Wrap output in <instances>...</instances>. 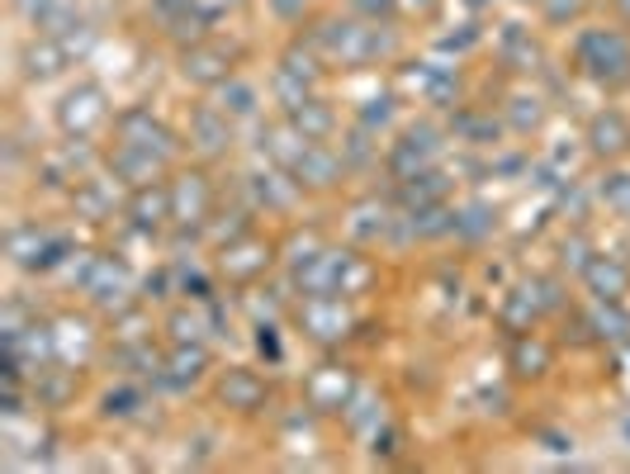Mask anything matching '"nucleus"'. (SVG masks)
<instances>
[{
	"label": "nucleus",
	"mask_w": 630,
	"mask_h": 474,
	"mask_svg": "<svg viewBox=\"0 0 630 474\" xmlns=\"http://www.w3.org/2000/svg\"><path fill=\"white\" fill-rule=\"evenodd\" d=\"M574 67L597 86H626L630 82V38L621 29H583L574 38Z\"/></svg>",
	"instance_id": "obj_1"
},
{
	"label": "nucleus",
	"mask_w": 630,
	"mask_h": 474,
	"mask_svg": "<svg viewBox=\"0 0 630 474\" xmlns=\"http://www.w3.org/2000/svg\"><path fill=\"white\" fill-rule=\"evenodd\" d=\"M275 257H280V247H275L266 233L247 228L238 237H228V242H218L214 275H218L223 285H232V289H247V285H256L261 275L275 266Z\"/></svg>",
	"instance_id": "obj_2"
},
{
	"label": "nucleus",
	"mask_w": 630,
	"mask_h": 474,
	"mask_svg": "<svg viewBox=\"0 0 630 474\" xmlns=\"http://www.w3.org/2000/svg\"><path fill=\"white\" fill-rule=\"evenodd\" d=\"M52 118H58V134L67 142H86V138H96L114 114H110V96H104L100 82H76L67 96L58 100Z\"/></svg>",
	"instance_id": "obj_3"
},
{
	"label": "nucleus",
	"mask_w": 630,
	"mask_h": 474,
	"mask_svg": "<svg viewBox=\"0 0 630 474\" xmlns=\"http://www.w3.org/2000/svg\"><path fill=\"white\" fill-rule=\"evenodd\" d=\"M114 138L119 142H134V148H142V152H152V157H162V162L171 166L180 157V134L166 124V118H156L148 104H128L124 114H114Z\"/></svg>",
	"instance_id": "obj_4"
},
{
	"label": "nucleus",
	"mask_w": 630,
	"mask_h": 474,
	"mask_svg": "<svg viewBox=\"0 0 630 474\" xmlns=\"http://www.w3.org/2000/svg\"><path fill=\"white\" fill-rule=\"evenodd\" d=\"M81 295L100 313H114V319H119L124 309H134V271L114 257H90L86 271H81Z\"/></svg>",
	"instance_id": "obj_5"
},
{
	"label": "nucleus",
	"mask_w": 630,
	"mask_h": 474,
	"mask_svg": "<svg viewBox=\"0 0 630 474\" xmlns=\"http://www.w3.org/2000/svg\"><path fill=\"white\" fill-rule=\"evenodd\" d=\"M171 186V223L176 228H204L214 219V180H209L204 166H180Z\"/></svg>",
	"instance_id": "obj_6"
},
{
	"label": "nucleus",
	"mask_w": 630,
	"mask_h": 474,
	"mask_svg": "<svg viewBox=\"0 0 630 474\" xmlns=\"http://www.w3.org/2000/svg\"><path fill=\"white\" fill-rule=\"evenodd\" d=\"M190 152L200 157V162H223V157L232 152V142H238V118H232L223 104H194L190 110Z\"/></svg>",
	"instance_id": "obj_7"
},
{
	"label": "nucleus",
	"mask_w": 630,
	"mask_h": 474,
	"mask_svg": "<svg viewBox=\"0 0 630 474\" xmlns=\"http://www.w3.org/2000/svg\"><path fill=\"white\" fill-rule=\"evenodd\" d=\"M356 394H361V379L341 361H323L318 371H308V379H304V403L313 413H346V408L356 403Z\"/></svg>",
	"instance_id": "obj_8"
},
{
	"label": "nucleus",
	"mask_w": 630,
	"mask_h": 474,
	"mask_svg": "<svg viewBox=\"0 0 630 474\" xmlns=\"http://www.w3.org/2000/svg\"><path fill=\"white\" fill-rule=\"evenodd\" d=\"M180 76L200 90H218L223 82L238 76V52L228 43H214V38H200V43L180 48Z\"/></svg>",
	"instance_id": "obj_9"
},
{
	"label": "nucleus",
	"mask_w": 630,
	"mask_h": 474,
	"mask_svg": "<svg viewBox=\"0 0 630 474\" xmlns=\"http://www.w3.org/2000/svg\"><path fill=\"white\" fill-rule=\"evenodd\" d=\"M214 399L238 417H256V413H266V403H270V385L261 371H252V365H228V371H218V379H214Z\"/></svg>",
	"instance_id": "obj_10"
},
{
	"label": "nucleus",
	"mask_w": 630,
	"mask_h": 474,
	"mask_svg": "<svg viewBox=\"0 0 630 474\" xmlns=\"http://www.w3.org/2000/svg\"><path fill=\"white\" fill-rule=\"evenodd\" d=\"M5 257L15 261L20 271H52L62 257H67V242L58 233L38 228V223H15L5 233Z\"/></svg>",
	"instance_id": "obj_11"
},
{
	"label": "nucleus",
	"mask_w": 630,
	"mask_h": 474,
	"mask_svg": "<svg viewBox=\"0 0 630 474\" xmlns=\"http://www.w3.org/2000/svg\"><path fill=\"white\" fill-rule=\"evenodd\" d=\"M294 323L304 327V337H313L318 347H332L351 333V309L337 295H304V304L294 309Z\"/></svg>",
	"instance_id": "obj_12"
},
{
	"label": "nucleus",
	"mask_w": 630,
	"mask_h": 474,
	"mask_svg": "<svg viewBox=\"0 0 630 474\" xmlns=\"http://www.w3.org/2000/svg\"><path fill=\"white\" fill-rule=\"evenodd\" d=\"M290 176H294L304 190H337L341 176H346V157H341L332 142H308V148L294 157Z\"/></svg>",
	"instance_id": "obj_13"
},
{
	"label": "nucleus",
	"mask_w": 630,
	"mask_h": 474,
	"mask_svg": "<svg viewBox=\"0 0 630 474\" xmlns=\"http://www.w3.org/2000/svg\"><path fill=\"white\" fill-rule=\"evenodd\" d=\"M104 166H110V176L119 180V186H128V190L152 186V180L166 176V162H162V157L142 152V148H134V142H119V138H114L110 157H104Z\"/></svg>",
	"instance_id": "obj_14"
},
{
	"label": "nucleus",
	"mask_w": 630,
	"mask_h": 474,
	"mask_svg": "<svg viewBox=\"0 0 630 474\" xmlns=\"http://www.w3.org/2000/svg\"><path fill=\"white\" fill-rule=\"evenodd\" d=\"M209 365H214V356H209L200 341H171V351L162 356L156 379H162L166 389H194L209 375Z\"/></svg>",
	"instance_id": "obj_15"
},
{
	"label": "nucleus",
	"mask_w": 630,
	"mask_h": 474,
	"mask_svg": "<svg viewBox=\"0 0 630 474\" xmlns=\"http://www.w3.org/2000/svg\"><path fill=\"white\" fill-rule=\"evenodd\" d=\"M119 214L134 223L138 233H162V228H171V186H166V180H152V186L128 190V200H124Z\"/></svg>",
	"instance_id": "obj_16"
},
{
	"label": "nucleus",
	"mask_w": 630,
	"mask_h": 474,
	"mask_svg": "<svg viewBox=\"0 0 630 474\" xmlns=\"http://www.w3.org/2000/svg\"><path fill=\"white\" fill-rule=\"evenodd\" d=\"M588 152L597 157V162H621V157L630 152V124H626V114L621 110H602L588 118Z\"/></svg>",
	"instance_id": "obj_17"
},
{
	"label": "nucleus",
	"mask_w": 630,
	"mask_h": 474,
	"mask_svg": "<svg viewBox=\"0 0 630 474\" xmlns=\"http://www.w3.org/2000/svg\"><path fill=\"white\" fill-rule=\"evenodd\" d=\"M583 285L597 304H621L630 295V266L621 257H588L583 261Z\"/></svg>",
	"instance_id": "obj_18"
},
{
	"label": "nucleus",
	"mask_w": 630,
	"mask_h": 474,
	"mask_svg": "<svg viewBox=\"0 0 630 474\" xmlns=\"http://www.w3.org/2000/svg\"><path fill=\"white\" fill-rule=\"evenodd\" d=\"M67 62H72L67 43H62L58 34H43V29H38L29 43H24V52H20V67H24L29 82H48V76H58Z\"/></svg>",
	"instance_id": "obj_19"
},
{
	"label": "nucleus",
	"mask_w": 630,
	"mask_h": 474,
	"mask_svg": "<svg viewBox=\"0 0 630 474\" xmlns=\"http://www.w3.org/2000/svg\"><path fill=\"white\" fill-rule=\"evenodd\" d=\"M431 157H437V134H431V128H408V134L389 148V171L399 180H408L417 171L431 166Z\"/></svg>",
	"instance_id": "obj_20"
},
{
	"label": "nucleus",
	"mask_w": 630,
	"mask_h": 474,
	"mask_svg": "<svg viewBox=\"0 0 630 474\" xmlns=\"http://www.w3.org/2000/svg\"><path fill=\"white\" fill-rule=\"evenodd\" d=\"M507 371L517 379H545L550 371H555V351H550L545 337L521 333L517 341H512V351H507Z\"/></svg>",
	"instance_id": "obj_21"
},
{
	"label": "nucleus",
	"mask_w": 630,
	"mask_h": 474,
	"mask_svg": "<svg viewBox=\"0 0 630 474\" xmlns=\"http://www.w3.org/2000/svg\"><path fill=\"white\" fill-rule=\"evenodd\" d=\"M72 209H76V219L104 223V219H114V209H124V204L114 200V186L104 176H86V180L72 186Z\"/></svg>",
	"instance_id": "obj_22"
},
{
	"label": "nucleus",
	"mask_w": 630,
	"mask_h": 474,
	"mask_svg": "<svg viewBox=\"0 0 630 474\" xmlns=\"http://www.w3.org/2000/svg\"><path fill=\"white\" fill-rule=\"evenodd\" d=\"M285 118H290L299 134L313 138V142H327V138L337 134V110H332V104H327L323 96H308L304 104H299V110H290Z\"/></svg>",
	"instance_id": "obj_23"
},
{
	"label": "nucleus",
	"mask_w": 630,
	"mask_h": 474,
	"mask_svg": "<svg viewBox=\"0 0 630 474\" xmlns=\"http://www.w3.org/2000/svg\"><path fill=\"white\" fill-rule=\"evenodd\" d=\"M218 104L228 110L238 124H247V118H256L261 114V90L252 82H242V76H232V82H223L218 86Z\"/></svg>",
	"instance_id": "obj_24"
},
{
	"label": "nucleus",
	"mask_w": 630,
	"mask_h": 474,
	"mask_svg": "<svg viewBox=\"0 0 630 474\" xmlns=\"http://www.w3.org/2000/svg\"><path fill=\"white\" fill-rule=\"evenodd\" d=\"M270 96H275V104H280L285 114H290V110H299V104H304L308 96H318V86H308L304 76H294L290 67H280V62H275V72H270Z\"/></svg>",
	"instance_id": "obj_25"
},
{
	"label": "nucleus",
	"mask_w": 630,
	"mask_h": 474,
	"mask_svg": "<svg viewBox=\"0 0 630 474\" xmlns=\"http://www.w3.org/2000/svg\"><path fill=\"white\" fill-rule=\"evenodd\" d=\"M148 403V394H142V385H114L110 394L100 399V417H119V423H128V417H138V408Z\"/></svg>",
	"instance_id": "obj_26"
},
{
	"label": "nucleus",
	"mask_w": 630,
	"mask_h": 474,
	"mask_svg": "<svg viewBox=\"0 0 630 474\" xmlns=\"http://www.w3.org/2000/svg\"><path fill=\"white\" fill-rule=\"evenodd\" d=\"M602 200H607L612 214L630 219V171H612V176L602 180Z\"/></svg>",
	"instance_id": "obj_27"
},
{
	"label": "nucleus",
	"mask_w": 630,
	"mask_h": 474,
	"mask_svg": "<svg viewBox=\"0 0 630 474\" xmlns=\"http://www.w3.org/2000/svg\"><path fill=\"white\" fill-rule=\"evenodd\" d=\"M512 104V128H517V134H531V128H541V118H545V110H541V100L536 96H512L507 100Z\"/></svg>",
	"instance_id": "obj_28"
},
{
	"label": "nucleus",
	"mask_w": 630,
	"mask_h": 474,
	"mask_svg": "<svg viewBox=\"0 0 630 474\" xmlns=\"http://www.w3.org/2000/svg\"><path fill=\"white\" fill-rule=\"evenodd\" d=\"M10 10L24 20V24H34V29H43V24L52 20V10H58V0H10Z\"/></svg>",
	"instance_id": "obj_29"
},
{
	"label": "nucleus",
	"mask_w": 630,
	"mask_h": 474,
	"mask_svg": "<svg viewBox=\"0 0 630 474\" xmlns=\"http://www.w3.org/2000/svg\"><path fill=\"white\" fill-rule=\"evenodd\" d=\"M583 10H588V0H541L545 24H569V20H579Z\"/></svg>",
	"instance_id": "obj_30"
},
{
	"label": "nucleus",
	"mask_w": 630,
	"mask_h": 474,
	"mask_svg": "<svg viewBox=\"0 0 630 474\" xmlns=\"http://www.w3.org/2000/svg\"><path fill=\"white\" fill-rule=\"evenodd\" d=\"M166 327H171V341H200V333H204V323H200V313H171L166 319Z\"/></svg>",
	"instance_id": "obj_31"
},
{
	"label": "nucleus",
	"mask_w": 630,
	"mask_h": 474,
	"mask_svg": "<svg viewBox=\"0 0 630 474\" xmlns=\"http://www.w3.org/2000/svg\"><path fill=\"white\" fill-rule=\"evenodd\" d=\"M351 10H356L361 20H393V10H399V0H351Z\"/></svg>",
	"instance_id": "obj_32"
},
{
	"label": "nucleus",
	"mask_w": 630,
	"mask_h": 474,
	"mask_svg": "<svg viewBox=\"0 0 630 474\" xmlns=\"http://www.w3.org/2000/svg\"><path fill=\"white\" fill-rule=\"evenodd\" d=\"M270 5V15L275 20H285V24H294V20H304V10H308V0H266Z\"/></svg>",
	"instance_id": "obj_33"
},
{
	"label": "nucleus",
	"mask_w": 630,
	"mask_h": 474,
	"mask_svg": "<svg viewBox=\"0 0 630 474\" xmlns=\"http://www.w3.org/2000/svg\"><path fill=\"white\" fill-rule=\"evenodd\" d=\"M612 5H616V15H621V20L630 24V0H612Z\"/></svg>",
	"instance_id": "obj_34"
},
{
	"label": "nucleus",
	"mask_w": 630,
	"mask_h": 474,
	"mask_svg": "<svg viewBox=\"0 0 630 474\" xmlns=\"http://www.w3.org/2000/svg\"><path fill=\"white\" fill-rule=\"evenodd\" d=\"M218 5H242V0H218Z\"/></svg>",
	"instance_id": "obj_35"
}]
</instances>
